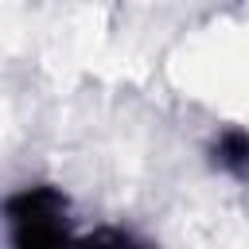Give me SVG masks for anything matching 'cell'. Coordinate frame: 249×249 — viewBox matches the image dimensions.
<instances>
[{
    "instance_id": "6da1fadb",
    "label": "cell",
    "mask_w": 249,
    "mask_h": 249,
    "mask_svg": "<svg viewBox=\"0 0 249 249\" xmlns=\"http://www.w3.org/2000/svg\"><path fill=\"white\" fill-rule=\"evenodd\" d=\"M4 222L12 249H74L70 202L54 187H23L4 202Z\"/></svg>"
},
{
    "instance_id": "7a4b0ae2",
    "label": "cell",
    "mask_w": 249,
    "mask_h": 249,
    "mask_svg": "<svg viewBox=\"0 0 249 249\" xmlns=\"http://www.w3.org/2000/svg\"><path fill=\"white\" fill-rule=\"evenodd\" d=\"M214 163L233 171V175H245L249 171V132L245 128H226L214 140Z\"/></svg>"
},
{
    "instance_id": "3957f363",
    "label": "cell",
    "mask_w": 249,
    "mask_h": 249,
    "mask_svg": "<svg viewBox=\"0 0 249 249\" xmlns=\"http://www.w3.org/2000/svg\"><path fill=\"white\" fill-rule=\"evenodd\" d=\"M74 249H156V245H148V241H140L136 233H128V230H97V233H89V237H78L74 241Z\"/></svg>"
}]
</instances>
